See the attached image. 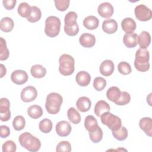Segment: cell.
Segmentation results:
<instances>
[{"mask_svg": "<svg viewBox=\"0 0 152 152\" xmlns=\"http://www.w3.org/2000/svg\"><path fill=\"white\" fill-rule=\"evenodd\" d=\"M55 5L58 10L60 11H65L69 7V0H55Z\"/></svg>", "mask_w": 152, "mask_h": 152, "instance_id": "42", "label": "cell"}, {"mask_svg": "<svg viewBox=\"0 0 152 152\" xmlns=\"http://www.w3.org/2000/svg\"><path fill=\"white\" fill-rule=\"evenodd\" d=\"M27 114L33 119H38L42 116L43 109L39 105H31L27 109Z\"/></svg>", "mask_w": 152, "mask_h": 152, "instance_id": "29", "label": "cell"}, {"mask_svg": "<svg viewBox=\"0 0 152 152\" xmlns=\"http://www.w3.org/2000/svg\"><path fill=\"white\" fill-rule=\"evenodd\" d=\"M52 126L53 124L52 121L48 119V118H45L40 121L39 124V129L41 132L43 133H49L51 131L52 129Z\"/></svg>", "mask_w": 152, "mask_h": 152, "instance_id": "33", "label": "cell"}, {"mask_svg": "<svg viewBox=\"0 0 152 152\" xmlns=\"http://www.w3.org/2000/svg\"><path fill=\"white\" fill-rule=\"evenodd\" d=\"M10 107V102L8 99L3 97L0 99V116L1 120L3 122L8 121L11 118Z\"/></svg>", "mask_w": 152, "mask_h": 152, "instance_id": "8", "label": "cell"}, {"mask_svg": "<svg viewBox=\"0 0 152 152\" xmlns=\"http://www.w3.org/2000/svg\"><path fill=\"white\" fill-rule=\"evenodd\" d=\"M78 15L77 13L74 11H69L68 12L65 16L64 18V27H72L76 25H77V19Z\"/></svg>", "mask_w": 152, "mask_h": 152, "instance_id": "24", "label": "cell"}, {"mask_svg": "<svg viewBox=\"0 0 152 152\" xmlns=\"http://www.w3.org/2000/svg\"><path fill=\"white\" fill-rule=\"evenodd\" d=\"M140 128L149 137L152 135V120L151 118L145 117L140 120Z\"/></svg>", "mask_w": 152, "mask_h": 152, "instance_id": "17", "label": "cell"}, {"mask_svg": "<svg viewBox=\"0 0 152 152\" xmlns=\"http://www.w3.org/2000/svg\"><path fill=\"white\" fill-rule=\"evenodd\" d=\"M79 42L80 45L84 48H91L95 45L96 37L93 34L85 33L80 36Z\"/></svg>", "mask_w": 152, "mask_h": 152, "instance_id": "13", "label": "cell"}, {"mask_svg": "<svg viewBox=\"0 0 152 152\" xmlns=\"http://www.w3.org/2000/svg\"><path fill=\"white\" fill-rule=\"evenodd\" d=\"M100 117L102 123L106 125L112 131L118 130L122 126L121 118L109 112L103 113Z\"/></svg>", "mask_w": 152, "mask_h": 152, "instance_id": "6", "label": "cell"}, {"mask_svg": "<svg viewBox=\"0 0 152 152\" xmlns=\"http://www.w3.org/2000/svg\"><path fill=\"white\" fill-rule=\"evenodd\" d=\"M56 151L58 152H70L71 151V144L66 141H61L58 144L56 148Z\"/></svg>", "mask_w": 152, "mask_h": 152, "instance_id": "41", "label": "cell"}, {"mask_svg": "<svg viewBox=\"0 0 152 152\" xmlns=\"http://www.w3.org/2000/svg\"><path fill=\"white\" fill-rule=\"evenodd\" d=\"M0 68H1V75L0 77L2 78L7 73V69L5 66L3 64H0Z\"/></svg>", "mask_w": 152, "mask_h": 152, "instance_id": "47", "label": "cell"}, {"mask_svg": "<svg viewBox=\"0 0 152 152\" xmlns=\"http://www.w3.org/2000/svg\"><path fill=\"white\" fill-rule=\"evenodd\" d=\"M67 116L69 121L74 124H78L81 121V116L79 112L74 108V107H70L67 111Z\"/></svg>", "mask_w": 152, "mask_h": 152, "instance_id": "30", "label": "cell"}, {"mask_svg": "<svg viewBox=\"0 0 152 152\" xmlns=\"http://www.w3.org/2000/svg\"><path fill=\"white\" fill-rule=\"evenodd\" d=\"M121 94V91L120 89L116 86H113L110 87L107 90V92H106L107 98L109 100L114 103L119 99Z\"/></svg>", "mask_w": 152, "mask_h": 152, "instance_id": "27", "label": "cell"}, {"mask_svg": "<svg viewBox=\"0 0 152 152\" xmlns=\"http://www.w3.org/2000/svg\"><path fill=\"white\" fill-rule=\"evenodd\" d=\"M106 86V80L101 77H97L93 81V87L96 90L100 91L103 90Z\"/></svg>", "mask_w": 152, "mask_h": 152, "instance_id": "39", "label": "cell"}, {"mask_svg": "<svg viewBox=\"0 0 152 152\" xmlns=\"http://www.w3.org/2000/svg\"><path fill=\"white\" fill-rule=\"evenodd\" d=\"M14 26V23L12 19L8 17L2 18L0 21L1 30L4 32L8 33L11 31Z\"/></svg>", "mask_w": 152, "mask_h": 152, "instance_id": "26", "label": "cell"}, {"mask_svg": "<svg viewBox=\"0 0 152 152\" xmlns=\"http://www.w3.org/2000/svg\"><path fill=\"white\" fill-rule=\"evenodd\" d=\"M60 19L53 15L48 17L45 20V33L50 37H54L58 35L61 28Z\"/></svg>", "mask_w": 152, "mask_h": 152, "instance_id": "5", "label": "cell"}, {"mask_svg": "<svg viewBox=\"0 0 152 152\" xmlns=\"http://www.w3.org/2000/svg\"><path fill=\"white\" fill-rule=\"evenodd\" d=\"M149 52L146 49H138L135 53V68L140 72L147 71L150 68Z\"/></svg>", "mask_w": 152, "mask_h": 152, "instance_id": "2", "label": "cell"}, {"mask_svg": "<svg viewBox=\"0 0 152 152\" xmlns=\"http://www.w3.org/2000/svg\"><path fill=\"white\" fill-rule=\"evenodd\" d=\"M151 42V36L147 31H142L138 37V44L140 48L147 49Z\"/></svg>", "mask_w": 152, "mask_h": 152, "instance_id": "21", "label": "cell"}, {"mask_svg": "<svg viewBox=\"0 0 152 152\" xmlns=\"http://www.w3.org/2000/svg\"><path fill=\"white\" fill-rule=\"evenodd\" d=\"M112 135L117 140L124 141L128 137V131L124 126H122L116 131H112Z\"/></svg>", "mask_w": 152, "mask_h": 152, "instance_id": "37", "label": "cell"}, {"mask_svg": "<svg viewBox=\"0 0 152 152\" xmlns=\"http://www.w3.org/2000/svg\"><path fill=\"white\" fill-rule=\"evenodd\" d=\"M26 125L24 118L21 115H18L14 118L12 121V126L16 131L22 130Z\"/></svg>", "mask_w": 152, "mask_h": 152, "instance_id": "36", "label": "cell"}, {"mask_svg": "<svg viewBox=\"0 0 152 152\" xmlns=\"http://www.w3.org/2000/svg\"><path fill=\"white\" fill-rule=\"evenodd\" d=\"M31 75L36 78H41L45 76L46 74V68L42 65L36 64L33 65L30 69Z\"/></svg>", "mask_w": 152, "mask_h": 152, "instance_id": "25", "label": "cell"}, {"mask_svg": "<svg viewBox=\"0 0 152 152\" xmlns=\"http://www.w3.org/2000/svg\"><path fill=\"white\" fill-rule=\"evenodd\" d=\"M42 17V12L39 8L36 6L31 7V12L30 15L27 18V21L30 23L38 21Z\"/></svg>", "mask_w": 152, "mask_h": 152, "instance_id": "31", "label": "cell"}, {"mask_svg": "<svg viewBox=\"0 0 152 152\" xmlns=\"http://www.w3.org/2000/svg\"><path fill=\"white\" fill-rule=\"evenodd\" d=\"M138 36L134 33L131 34H125L123 37V42L124 45L129 48L135 47L138 44Z\"/></svg>", "mask_w": 152, "mask_h": 152, "instance_id": "20", "label": "cell"}, {"mask_svg": "<svg viewBox=\"0 0 152 152\" xmlns=\"http://www.w3.org/2000/svg\"><path fill=\"white\" fill-rule=\"evenodd\" d=\"M63 102V98L59 93H50L46 99L45 107L47 112L52 115L57 114Z\"/></svg>", "mask_w": 152, "mask_h": 152, "instance_id": "3", "label": "cell"}, {"mask_svg": "<svg viewBox=\"0 0 152 152\" xmlns=\"http://www.w3.org/2000/svg\"><path fill=\"white\" fill-rule=\"evenodd\" d=\"M64 31L65 33L70 36H74L77 35L79 31V27L78 25H76L74 27L67 28V27H64Z\"/></svg>", "mask_w": 152, "mask_h": 152, "instance_id": "44", "label": "cell"}, {"mask_svg": "<svg viewBox=\"0 0 152 152\" xmlns=\"http://www.w3.org/2000/svg\"><path fill=\"white\" fill-rule=\"evenodd\" d=\"M136 18L141 21H147L152 17L151 10L144 4H140L136 6L134 10Z\"/></svg>", "mask_w": 152, "mask_h": 152, "instance_id": "7", "label": "cell"}, {"mask_svg": "<svg viewBox=\"0 0 152 152\" xmlns=\"http://www.w3.org/2000/svg\"><path fill=\"white\" fill-rule=\"evenodd\" d=\"M75 80L79 86L85 87L87 86L90 84L91 81V77L89 73L87 72L81 71L77 74Z\"/></svg>", "mask_w": 152, "mask_h": 152, "instance_id": "19", "label": "cell"}, {"mask_svg": "<svg viewBox=\"0 0 152 152\" xmlns=\"http://www.w3.org/2000/svg\"><path fill=\"white\" fill-rule=\"evenodd\" d=\"M10 55L9 50L7 46L5 40L3 37H1L0 42V60L4 61L8 58Z\"/></svg>", "mask_w": 152, "mask_h": 152, "instance_id": "35", "label": "cell"}, {"mask_svg": "<svg viewBox=\"0 0 152 152\" xmlns=\"http://www.w3.org/2000/svg\"><path fill=\"white\" fill-rule=\"evenodd\" d=\"M99 14L103 18H110L112 16L114 10L112 5L107 2L100 4L97 8Z\"/></svg>", "mask_w": 152, "mask_h": 152, "instance_id": "12", "label": "cell"}, {"mask_svg": "<svg viewBox=\"0 0 152 152\" xmlns=\"http://www.w3.org/2000/svg\"><path fill=\"white\" fill-rule=\"evenodd\" d=\"M17 149L15 143L12 140L7 141L2 145L3 152H15Z\"/></svg>", "mask_w": 152, "mask_h": 152, "instance_id": "43", "label": "cell"}, {"mask_svg": "<svg viewBox=\"0 0 152 152\" xmlns=\"http://www.w3.org/2000/svg\"><path fill=\"white\" fill-rule=\"evenodd\" d=\"M28 75L25 71L15 70L11 75V81L17 85H21L26 83L28 80Z\"/></svg>", "mask_w": 152, "mask_h": 152, "instance_id": "10", "label": "cell"}, {"mask_svg": "<svg viewBox=\"0 0 152 152\" xmlns=\"http://www.w3.org/2000/svg\"><path fill=\"white\" fill-rule=\"evenodd\" d=\"M131 100V96L126 91H121V94L119 99L115 102L117 105L124 106L129 103Z\"/></svg>", "mask_w": 152, "mask_h": 152, "instance_id": "40", "label": "cell"}, {"mask_svg": "<svg viewBox=\"0 0 152 152\" xmlns=\"http://www.w3.org/2000/svg\"><path fill=\"white\" fill-rule=\"evenodd\" d=\"M18 141L20 145L29 151H37L41 147V142L39 139L28 132L22 133L19 136Z\"/></svg>", "mask_w": 152, "mask_h": 152, "instance_id": "1", "label": "cell"}, {"mask_svg": "<svg viewBox=\"0 0 152 152\" xmlns=\"http://www.w3.org/2000/svg\"><path fill=\"white\" fill-rule=\"evenodd\" d=\"M103 131L100 126L98 127L93 131L89 132V137L91 141L94 143L100 142L103 138Z\"/></svg>", "mask_w": 152, "mask_h": 152, "instance_id": "34", "label": "cell"}, {"mask_svg": "<svg viewBox=\"0 0 152 152\" xmlns=\"http://www.w3.org/2000/svg\"><path fill=\"white\" fill-rule=\"evenodd\" d=\"M115 66L112 61L106 59L103 61L100 65V72L102 75L108 77L112 74L114 71Z\"/></svg>", "mask_w": 152, "mask_h": 152, "instance_id": "14", "label": "cell"}, {"mask_svg": "<svg viewBox=\"0 0 152 152\" xmlns=\"http://www.w3.org/2000/svg\"><path fill=\"white\" fill-rule=\"evenodd\" d=\"M110 111L109 104L104 100L98 101L94 106V113L97 116L100 117L103 113Z\"/></svg>", "mask_w": 152, "mask_h": 152, "instance_id": "22", "label": "cell"}, {"mask_svg": "<svg viewBox=\"0 0 152 152\" xmlns=\"http://www.w3.org/2000/svg\"><path fill=\"white\" fill-rule=\"evenodd\" d=\"M71 126L70 124L66 121H61L56 125L55 130L57 134L60 137H66L71 132Z\"/></svg>", "mask_w": 152, "mask_h": 152, "instance_id": "11", "label": "cell"}, {"mask_svg": "<svg viewBox=\"0 0 152 152\" xmlns=\"http://www.w3.org/2000/svg\"><path fill=\"white\" fill-rule=\"evenodd\" d=\"M99 19L94 15L88 16L83 20V26L88 30H92L97 28L99 26Z\"/></svg>", "mask_w": 152, "mask_h": 152, "instance_id": "23", "label": "cell"}, {"mask_svg": "<svg viewBox=\"0 0 152 152\" xmlns=\"http://www.w3.org/2000/svg\"><path fill=\"white\" fill-rule=\"evenodd\" d=\"M102 29L107 34H113L118 30V23L114 19H107L103 21Z\"/></svg>", "mask_w": 152, "mask_h": 152, "instance_id": "16", "label": "cell"}, {"mask_svg": "<svg viewBox=\"0 0 152 152\" xmlns=\"http://www.w3.org/2000/svg\"><path fill=\"white\" fill-rule=\"evenodd\" d=\"M59 71L65 76L71 75L75 69V60L68 54H62L59 58Z\"/></svg>", "mask_w": 152, "mask_h": 152, "instance_id": "4", "label": "cell"}, {"mask_svg": "<svg viewBox=\"0 0 152 152\" xmlns=\"http://www.w3.org/2000/svg\"><path fill=\"white\" fill-rule=\"evenodd\" d=\"M121 27L126 34H131L135 30L137 24L134 19L130 17H126L122 21Z\"/></svg>", "mask_w": 152, "mask_h": 152, "instance_id": "15", "label": "cell"}, {"mask_svg": "<svg viewBox=\"0 0 152 152\" xmlns=\"http://www.w3.org/2000/svg\"><path fill=\"white\" fill-rule=\"evenodd\" d=\"M20 96L21 100L24 102H30L36 99L37 96V91L34 87L29 86L21 90Z\"/></svg>", "mask_w": 152, "mask_h": 152, "instance_id": "9", "label": "cell"}, {"mask_svg": "<svg viewBox=\"0 0 152 152\" xmlns=\"http://www.w3.org/2000/svg\"><path fill=\"white\" fill-rule=\"evenodd\" d=\"M118 69L119 72L123 75L129 74L132 71L130 64L125 61H122L118 64Z\"/></svg>", "mask_w": 152, "mask_h": 152, "instance_id": "38", "label": "cell"}, {"mask_svg": "<svg viewBox=\"0 0 152 152\" xmlns=\"http://www.w3.org/2000/svg\"><path fill=\"white\" fill-rule=\"evenodd\" d=\"M91 105L90 99L86 96H82L78 99L76 102V106L78 110L81 112H86L90 110Z\"/></svg>", "mask_w": 152, "mask_h": 152, "instance_id": "18", "label": "cell"}, {"mask_svg": "<svg viewBox=\"0 0 152 152\" xmlns=\"http://www.w3.org/2000/svg\"><path fill=\"white\" fill-rule=\"evenodd\" d=\"M17 11L22 17L27 18L31 12V6L26 2H23L18 7Z\"/></svg>", "mask_w": 152, "mask_h": 152, "instance_id": "32", "label": "cell"}, {"mask_svg": "<svg viewBox=\"0 0 152 152\" xmlns=\"http://www.w3.org/2000/svg\"><path fill=\"white\" fill-rule=\"evenodd\" d=\"M84 126L89 132L94 131L98 127L97 119L93 115H88L84 120Z\"/></svg>", "mask_w": 152, "mask_h": 152, "instance_id": "28", "label": "cell"}, {"mask_svg": "<svg viewBox=\"0 0 152 152\" xmlns=\"http://www.w3.org/2000/svg\"><path fill=\"white\" fill-rule=\"evenodd\" d=\"M17 1L16 0H3L2 3L5 9L8 10H11L13 9L16 4Z\"/></svg>", "mask_w": 152, "mask_h": 152, "instance_id": "45", "label": "cell"}, {"mask_svg": "<svg viewBox=\"0 0 152 152\" xmlns=\"http://www.w3.org/2000/svg\"><path fill=\"white\" fill-rule=\"evenodd\" d=\"M1 132H0V136L1 138H4L8 137L10 134V129L8 126L6 125H1L0 126Z\"/></svg>", "mask_w": 152, "mask_h": 152, "instance_id": "46", "label": "cell"}]
</instances>
